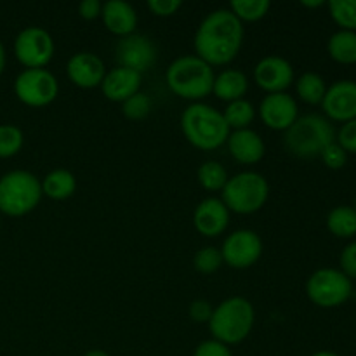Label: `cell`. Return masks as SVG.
<instances>
[{
	"label": "cell",
	"mask_w": 356,
	"mask_h": 356,
	"mask_svg": "<svg viewBox=\"0 0 356 356\" xmlns=\"http://www.w3.org/2000/svg\"><path fill=\"white\" fill-rule=\"evenodd\" d=\"M193 266L198 273L211 275L216 273L222 266L221 250L218 247H202L193 257Z\"/></svg>",
	"instance_id": "cell-31"
},
{
	"label": "cell",
	"mask_w": 356,
	"mask_h": 356,
	"mask_svg": "<svg viewBox=\"0 0 356 356\" xmlns=\"http://www.w3.org/2000/svg\"><path fill=\"white\" fill-rule=\"evenodd\" d=\"M42 184L28 170H10L0 177V212L13 218L30 214L42 200Z\"/></svg>",
	"instance_id": "cell-6"
},
{
	"label": "cell",
	"mask_w": 356,
	"mask_h": 356,
	"mask_svg": "<svg viewBox=\"0 0 356 356\" xmlns=\"http://www.w3.org/2000/svg\"><path fill=\"white\" fill-rule=\"evenodd\" d=\"M327 228L339 238H350L356 235V209L348 205L336 207L327 218Z\"/></svg>",
	"instance_id": "cell-24"
},
{
	"label": "cell",
	"mask_w": 356,
	"mask_h": 356,
	"mask_svg": "<svg viewBox=\"0 0 356 356\" xmlns=\"http://www.w3.org/2000/svg\"><path fill=\"white\" fill-rule=\"evenodd\" d=\"M259 115L268 129L285 132L299 118V108L291 94H266V97L261 101Z\"/></svg>",
	"instance_id": "cell-14"
},
{
	"label": "cell",
	"mask_w": 356,
	"mask_h": 356,
	"mask_svg": "<svg viewBox=\"0 0 356 356\" xmlns=\"http://www.w3.org/2000/svg\"><path fill=\"white\" fill-rule=\"evenodd\" d=\"M341 268L348 278H356V242L344 247L341 254Z\"/></svg>",
	"instance_id": "cell-37"
},
{
	"label": "cell",
	"mask_w": 356,
	"mask_h": 356,
	"mask_svg": "<svg viewBox=\"0 0 356 356\" xmlns=\"http://www.w3.org/2000/svg\"><path fill=\"white\" fill-rule=\"evenodd\" d=\"M197 177L200 186L207 191H222V188L229 179L225 167L216 162V160H209V162L202 163L198 167Z\"/></svg>",
	"instance_id": "cell-27"
},
{
	"label": "cell",
	"mask_w": 356,
	"mask_h": 356,
	"mask_svg": "<svg viewBox=\"0 0 356 356\" xmlns=\"http://www.w3.org/2000/svg\"><path fill=\"white\" fill-rule=\"evenodd\" d=\"M323 0H313V2H308V0H302L301 6L302 7H308V9H315V7H322L323 6Z\"/></svg>",
	"instance_id": "cell-40"
},
{
	"label": "cell",
	"mask_w": 356,
	"mask_h": 356,
	"mask_svg": "<svg viewBox=\"0 0 356 356\" xmlns=\"http://www.w3.org/2000/svg\"><path fill=\"white\" fill-rule=\"evenodd\" d=\"M243 23L229 9L212 10L195 33L197 58L209 66H225L238 56L243 44Z\"/></svg>",
	"instance_id": "cell-1"
},
{
	"label": "cell",
	"mask_w": 356,
	"mask_h": 356,
	"mask_svg": "<svg viewBox=\"0 0 356 356\" xmlns=\"http://www.w3.org/2000/svg\"><path fill=\"white\" fill-rule=\"evenodd\" d=\"M320 156H322L323 163H325L329 169H334V170L343 169V167L346 165V162H348V153L344 152V149L341 148V146L337 145L336 141H334L332 145L327 146V148L323 149L322 155H320Z\"/></svg>",
	"instance_id": "cell-33"
},
{
	"label": "cell",
	"mask_w": 356,
	"mask_h": 356,
	"mask_svg": "<svg viewBox=\"0 0 356 356\" xmlns=\"http://www.w3.org/2000/svg\"><path fill=\"white\" fill-rule=\"evenodd\" d=\"M14 92L17 99L31 108H42L51 104L58 97V79L49 70H23L16 76Z\"/></svg>",
	"instance_id": "cell-9"
},
{
	"label": "cell",
	"mask_w": 356,
	"mask_h": 356,
	"mask_svg": "<svg viewBox=\"0 0 356 356\" xmlns=\"http://www.w3.org/2000/svg\"><path fill=\"white\" fill-rule=\"evenodd\" d=\"M14 54L26 70L45 68L54 58V40L45 28L28 26L17 33Z\"/></svg>",
	"instance_id": "cell-10"
},
{
	"label": "cell",
	"mask_w": 356,
	"mask_h": 356,
	"mask_svg": "<svg viewBox=\"0 0 356 356\" xmlns=\"http://www.w3.org/2000/svg\"><path fill=\"white\" fill-rule=\"evenodd\" d=\"M66 73L73 86L80 89H94V87H101V82L106 75V68H104L103 59L94 52H76L70 58Z\"/></svg>",
	"instance_id": "cell-16"
},
{
	"label": "cell",
	"mask_w": 356,
	"mask_h": 356,
	"mask_svg": "<svg viewBox=\"0 0 356 356\" xmlns=\"http://www.w3.org/2000/svg\"><path fill=\"white\" fill-rule=\"evenodd\" d=\"M141 82V73L124 68V66H117V68L106 72L103 82H101V90L106 99L113 101V103H124L125 99L139 92Z\"/></svg>",
	"instance_id": "cell-18"
},
{
	"label": "cell",
	"mask_w": 356,
	"mask_h": 356,
	"mask_svg": "<svg viewBox=\"0 0 356 356\" xmlns=\"http://www.w3.org/2000/svg\"><path fill=\"white\" fill-rule=\"evenodd\" d=\"M351 280L339 270L322 268L308 278L306 292L313 305L320 308H337L350 299Z\"/></svg>",
	"instance_id": "cell-8"
},
{
	"label": "cell",
	"mask_w": 356,
	"mask_h": 356,
	"mask_svg": "<svg viewBox=\"0 0 356 356\" xmlns=\"http://www.w3.org/2000/svg\"><path fill=\"white\" fill-rule=\"evenodd\" d=\"M254 82L268 94L285 92L294 82V68L282 56H266L254 68Z\"/></svg>",
	"instance_id": "cell-13"
},
{
	"label": "cell",
	"mask_w": 356,
	"mask_h": 356,
	"mask_svg": "<svg viewBox=\"0 0 356 356\" xmlns=\"http://www.w3.org/2000/svg\"><path fill=\"white\" fill-rule=\"evenodd\" d=\"M270 197V184L261 174L245 170L229 177L222 188V204L229 212L249 216L261 211Z\"/></svg>",
	"instance_id": "cell-7"
},
{
	"label": "cell",
	"mask_w": 356,
	"mask_h": 356,
	"mask_svg": "<svg viewBox=\"0 0 356 356\" xmlns=\"http://www.w3.org/2000/svg\"><path fill=\"white\" fill-rule=\"evenodd\" d=\"M146 6H148V9L152 10L155 16L169 17L174 16V14L181 9L183 2H179V0H148Z\"/></svg>",
	"instance_id": "cell-35"
},
{
	"label": "cell",
	"mask_w": 356,
	"mask_h": 356,
	"mask_svg": "<svg viewBox=\"0 0 356 356\" xmlns=\"http://www.w3.org/2000/svg\"><path fill=\"white\" fill-rule=\"evenodd\" d=\"M3 68H6V49H3L2 42H0V75H2Z\"/></svg>",
	"instance_id": "cell-41"
},
{
	"label": "cell",
	"mask_w": 356,
	"mask_h": 356,
	"mask_svg": "<svg viewBox=\"0 0 356 356\" xmlns=\"http://www.w3.org/2000/svg\"><path fill=\"white\" fill-rule=\"evenodd\" d=\"M195 229L202 236L214 238L222 235L229 225V211L219 198H205L193 212Z\"/></svg>",
	"instance_id": "cell-17"
},
{
	"label": "cell",
	"mask_w": 356,
	"mask_h": 356,
	"mask_svg": "<svg viewBox=\"0 0 356 356\" xmlns=\"http://www.w3.org/2000/svg\"><path fill=\"white\" fill-rule=\"evenodd\" d=\"M256 322V312L250 301L245 298H228L212 309V316L209 320V330L212 339L232 346L238 344L249 337Z\"/></svg>",
	"instance_id": "cell-3"
},
{
	"label": "cell",
	"mask_w": 356,
	"mask_h": 356,
	"mask_svg": "<svg viewBox=\"0 0 356 356\" xmlns=\"http://www.w3.org/2000/svg\"><path fill=\"white\" fill-rule=\"evenodd\" d=\"M296 90L298 96L301 97L305 103L308 104H322L323 97H325L327 86L325 80L318 75V73H302L296 82Z\"/></svg>",
	"instance_id": "cell-25"
},
{
	"label": "cell",
	"mask_w": 356,
	"mask_h": 356,
	"mask_svg": "<svg viewBox=\"0 0 356 356\" xmlns=\"http://www.w3.org/2000/svg\"><path fill=\"white\" fill-rule=\"evenodd\" d=\"M312 356H339V355L332 353V351H318V353H315V355H312Z\"/></svg>",
	"instance_id": "cell-43"
},
{
	"label": "cell",
	"mask_w": 356,
	"mask_h": 356,
	"mask_svg": "<svg viewBox=\"0 0 356 356\" xmlns=\"http://www.w3.org/2000/svg\"><path fill=\"white\" fill-rule=\"evenodd\" d=\"M212 306L209 305L207 301H204V299H197V301H193L190 305V316L191 320H195L197 323H209V320H211L212 316Z\"/></svg>",
	"instance_id": "cell-38"
},
{
	"label": "cell",
	"mask_w": 356,
	"mask_h": 356,
	"mask_svg": "<svg viewBox=\"0 0 356 356\" xmlns=\"http://www.w3.org/2000/svg\"><path fill=\"white\" fill-rule=\"evenodd\" d=\"M327 117L337 122H351L356 118V82L341 80L327 89L322 101Z\"/></svg>",
	"instance_id": "cell-15"
},
{
	"label": "cell",
	"mask_w": 356,
	"mask_h": 356,
	"mask_svg": "<svg viewBox=\"0 0 356 356\" xmlns=\"http://www.w3.org/2000/svg\"><path fill=\"white\" fill-rule=\"evenodd\" d=\"M247 90H249V79L240 70H225L216 75L214 86H212V94L226 103L243 99Z\"/></svg>",
	"instance_id": "cell-21"
},
{
	"label": "cell",
	"mask_w": 356,
	"mask_h": 356,
	"mask_svg": "<svg viewBox=\"0 0 356 356\" xmlns=\"http://www.w3.org/2000/svg\"><path fill=\"white\" fill-rule=\"evenodd\" d=\"M271 9L270 0H233L229 3V10L236 16L240 23H256L263 19Z\"/></svg>",
	"instance_id": "cell-28"
},
{
	"label": "cell",
	"mask_w": 356,
	"mask_h": 356,
	"mask_svg": "<svg viewBox=\"0 0 356 356\" xmlns=\"http://www.w3.org/2000/svg\"><path fill=\"white\" fill-rule=\"evenodd\" d=\"M118 66L134 70L141 73L152 68L156 61V47L148 37L139 33H132L129 37L120 38L115 49Z\"/></svg>",
	"instance_id": "cell-12"
},
{
	"label": "cell",
	"mask_w": 356,
	"mask_h": 356,
	"mask_svg": "<svg viewBox=\"0 0 356 356\" xmlns=\"http://www.w3.org/2000/svg\"><path fill=\"white\" fill-rule=\"evenodd\" d=\"M222 263L235 270L254 266L263 254L261 236L252 229H236L225 240L221 249Z\"/></svg>",
	"instance_id": "cell-11"
},
{
	"label": "cell",
	"mask_w": 356,
	"mask_h": 356,
	"mask_svg": "<svg viewBox=\"0 0 356 356\" xmlns=\"http://www.w3.org/2000/svg\"><path fill=\"white\" fill-rule=\"evenodd\" d=\"M40 184L42 195L58 202L66 200V198H70L76 191L75 176L66 169L52 170L40 181Z\"/></svg>",
	"instance_id": "cell-22"
},
{
	"label": "cell",
	"mask_w": 356,
	"mask_h": 356,
	"mask_svg": "<svg viewBox=\"0 0 356 356\" xmlns=\"http://www.w3.org/2000/svg\"><path fill=\"white\" fill-rule=\"evenodd\" d=\"M149 111H152V101L141 90L122 103V113L129 120H145L149 115Z\"/></svg>",
	"instance_id": "cell-32"
},
{
	"label": "cell",
	"mask_w": 356,
	"mask_h": 356,
	"mask_svg": "<svg viewBox=\"0 0 356 356\" xmlns=\"http://www.w3.org/2000/svg\"><path fill=\"white\" fill-rule=\"evenodd\" d=\"M337 145L346 153H356V118L341 127L337 134Z\"/></svg>",
	"instance_id": "cell-34"
},
{
	"label": "cell",
	"mask_w": 356,
	"mask_h": 356,
	"mask_svg": "<svg viewBox=\"0 0 356 356\" xmlns=\"http://www.w3.org/2000/svg\"><path fill=\"white\" fill-rule=\"evenodd\" d=\"M330 16L348 31L356 30V0H332L329 2Z\"/></svg>",
	"instance_id": "cell-30"
},
{
	"label": "cell",
	"mask_w": 356,
	"mask_h": 356,
	"mask_svg": "<svg viewBox=\"0 0 356 356\" xmlns=\"http://www.w3.org/2000/svg\"><path fill=\"white\" fill-rule=\"evenodd\" d=\"M226 145H228L233 159L243 165L257 163L259 160H263L264 153H266L263 138L252 129H240V131L229 132Z\"/></svg>",
	"instance_id": "cell-19"
},
{
	"label": "cell",
	"mask_w": 356,
	"mask_h": 356,
	"mask_svg": "<svg viewBox=\"0 0 356 356\" xmlns=\"http://www.w3.org/2000/svg\"><path fill=\"white\" fill-rule=\"evenodd\" d=\"M101 9H103V3L99 0H83L79 6V14L86 21H94L101 17Z\"/></svg>",
	"instance_id": "cell-39"
},
{
	"label": "cell",
	"mask_w": 356,
	"mask_h": 356,
	"mask_svg": "<svg viewBox=\"0 0 356 356\" xmlns=\"http://www.w3.org/2000/svg\"><path fill=\"white\" fill-rule=\"evenodd\" d=\"M222 117H225V122L229 127V131H240V129H249L254 117H256V110H254V106L247 99H238L228 103Z\"/></svg>",
	"instance_id": "cell-26"
},
{
	"label": "cell",
	"mask_w": 356,
	"mask_h": 356,
	"mask_svg": "<svg viewBox=\"0 0 356 356\" xmlns=\"http://www.w3.org/2000/svg\"><path fill=\"white\" fill-rule=\"evenodd\" d=\"M101 19L110 33L120 38L136 33V26H138L136 9L124 0H108L106 3H103Z\"/></svg>",
	"instance_id": "cell-20"
},
{
	"label": "cell",
	"mask_w": 356,
	"mask_h": 356,
	"mask_svg": "<svg viewBox=\"0 0 356 356\" xmlns=\"http://www.w3.org/2000/svg\"><path fill=\"white\" fill-rule=\"evenodd\" d=\"M193 356H233V355L226 344L219 343V341H214V339H209L198 344Z\"/></svg>",
	"instance_id": "cell-36"
},
{
	"label": "cell",
	"mask_w": 356,
	"mask_h": 356,
	"mask_svg": "<svg viewBox=\"0 0 356 356\" xmlns=\"http://www.w3.org/2000/svg\"><path fill=\"white\" fill-rule=\"evenodd\" d=\"M23 131L16 125H0V159H10L23 148Z\"/></svg>",
	"instance_id": "cell-29"
},
{
	"label": "cell",
	"mask_w": 356,
	"mask_h": 356,
	"mask_svg": "<svg viewBox=\"0 0 356 356\" xmlns=\"http://www.w3.org/2000/svg\"><path fill=\"white\" fill-rule=\"evenodd\" d=\"M184 138L195 148L212 152L228 141L229 127L221 111L205 103H191L181 117Z\"/></svg>",
	"instance_id": "cell-2"
},
{
	"label": "cell",
	"mask_w": 356,
	"mask_h": 356,
	"mask_svg": "<svg viewBox=\"0 0 356 356\" xmlns=\"http://www.w3.org/2000/svg\"><path fill=\"white\" fill-rule=\"evenodd\" d=\"M336 141L330 122L320 115L299 117L284 134V145L298 159H315Z\"/></svg>",
	"instance_id": "cell-5"
},
{
	"label": "cell",
	"mask_w": 356,
	"mask_h": 356,
	"mask_svg": "<svg viewBox=\"0 0 356 356\" xmlns=\"http://www.w3.org/2000/svg\"><path fill=\"white\" fill-rule=\"evenodd\" d=\"M214 70L197 56H181L174 59L165 73L169 89L186 101L200 103V99L212 94Z\"/></svg>",
	"instance_id": "cell-4"
},
{
	"label": "cell",
	"mask_w": 356,
	"mask_h": 356,
	"mask_svg": "<svg viewBox=\"0 0 356 356\" xmlns=\"http://www.w3.org/2000/svg\"><path fill=\"white\" fill-rule=\"evenodd\" d=\"M83 356H110V355H108L106 351H103V350H90V351H87V353Z\"/></svg>",
	"instance_id": "cell-42"
},
{
	"label": "cell",
	"mask_w": 356,
	"mask_h": 356,
	"mask_svg": "<svg viewBox=\"0 0 356 356\" xmlns=\"http://www.w3.org/2000/svg\"><path fill=\"white\" fill-rule=\"evenodd\" d=\"M327 49L334 61L341 65H353L356 63V33L348 30L337 31L330 37Z\"/></svg>",
	"instance_id": "cell-23"
}]
</instances>
